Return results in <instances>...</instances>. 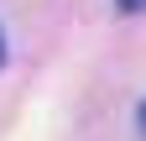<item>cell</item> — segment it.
Wrapping results in <instances>:
<instances>
[{"label":"cell","instance_id":"1","mask_svg":"<svg viewBox=\"0 0 146 141\" xmlns=\"http://www.w3.org/2000/svg\"><path fill=\"white\" fill-rule=\"evenodd\" d=\"M0 63H5V31H0Z\"/></svg>","mask_w":146,"mask_h":141},{"label":"cell","instance_id":"2","mask_svg":"<svg viewBox=\"0 0 146 141\" xmlns=\"http://www.w3.org/2000/svg\"><path fill=\"white\" fill-rule=\"evenodd\" d=\"M141 136H146V104H141Z\"/></svg>","mask_w":146,"mask_h":141}]
</instances>
